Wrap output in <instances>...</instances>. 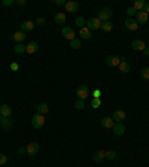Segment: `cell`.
Listing matches in <instances>:
<instances>
[{
	"label": "cell",
	"instance_id": "cell-9",
	"mask_svg": "<svg viewBox=\"0 0 149 167\" xmlns=\"http://www.w3.org/2000/svg\"><path fill=\"white\" fill-rule=\"evenodd\" d=\"M25 149H27V154L31 155V157H33V155H37V152H39V143H37V142H31V143L27 145Z\"/></svg>",
	"mask_w": 149,
	"mask_h": 167
},
{
	"label": "cell",
	"instance_id": "cell-10",
	"mask_svg": "<svg viewBox=\"0 0 149 167\" xmlns=\"http://www.w3.org/2000/svg\"><path fill=\"white\" fill-rule=\"evenodd\" d=\"M148 20H149V15L146 12H143V11H140V12L136 14V21H137V24H146Z\"/></svg>",
	"mask_w": 149,
	"mask_h": 167
},
{
	"label": "cell",
	"instance_id": "cell-3",
	"mask_svg": "<svg viewBox=\"0 0 149 167\" xmlns=\"http://www.w3.org/2000/svg\"><path fill=\"white\" fill-rule=\"evenodd\" d=\"M76 96H78V99L79 100H87V97L89 96V90L87 85H79L78 88H76Z\"/></svg>",
	"mask_w": 149,
	"mask_h": 167
},
{
	"label": "cell",
	"instance_id": "cell-22",
	"mask_svg": "<svg viewBox=\"0 0 149 167\" xmlns=\"http://www.w3.org/2000/svg\"><path fill=\"white\" fill-rule=\"evenodd\" d=\"M66 14H63V12H57L55 15H54V21L57 24H64L66 23Z\"/></svg>",
	"mask_w": 149,
	"mask_h": 167
},
{
	"label": "cell",
	"instance_id": "cell-14",
	"mask_svg": "<svg viewBox=\"0 0 149 167\" xmlns=\"http://www.w3.org/2000/svg\"><path fill=\"white\" fill-rule=\"evenodd\" d=\"M0 115L3 116V118H11V115H12V109L9 105H2L0 106Z\"/></svg>",
	"mask_w": 149,
	"mask_h": 167
},
{
	"label": "cell",
	"instance_id": "cell-20",
	"mask_svg": "<svg viewBox=\"0 0 149 167\" xmlns=\"http://www.w3.org/2000/svg\"><path fill=\"white\" fill-rule=\"evenodd\" d=\"M118 67H119V72H122V73H128V72H130V64L125 61L124 57L121 58V63H119Z\"/></svg>",
	"mask_w": 149,
	"mask_h": 167
},
{
	"label": "cell",
	"instance_id": "cell-1",
	"mask_svg": "<svg viewBox=\"0 0 149 167\" xmlns=\"http://www.w3.org/2000/svg\"><path fill=\"white\" fill-rule=\"evenodd\" d=\"M112 15H113L112 9L103 8V9H100V11H98V14H97V18H98V20H100L102 23H104V21H109Z\"/></svg>",
	"mask_w": 149,
	"mask_h": 167
},
{
	"label": "cell",
	"instance_id": "cell-35",
	"mask_svg": "<svg viewBox=\"0 0 149 167\" xmlns=\"http://www.w3.org/2000/svg\"><path fill=\"white\" fill-rule=\"evenodd\" d=\"M7 163V157L5 154H0V166H5Z\"/></svg>",
	"mask_w": 149,
	"mask_h": 167
},
{
	"label": "cell",
	"instance_id": "cell-4",
	"mask_svg": "<svg viewBox=\"0 0 149 167\" xmlns=\"http://www.w3.org/2000/svg\"><path fill=\"white\" fill-rule=\"evenodd\" d=\"M100 25H102V21L97 18V16H93V18H89L87 20V29L88 30H98L100 29Z\"/></svg>",
	"mask_w": 149,
	"mask_h": 167
},
{
	"label": "cell",
	"instance_id": "cell-16",
	"mask_svg": "<svg viewBox=\"0 0 149 167\" xmlns=\"http://www.w3.org/2000/svg\"><path fill=\"white\" fill-rule=\"evenodd\" d=\"M78 9H79L78 2H74V0H69V2H66V11L67 12H76Z\"/></svg>",
	"mask_w": 149,
	"mask_h": 167
},
{
	"label": "cell",
	"instance_id": "cell-45",
	"mask_svg": "<svg viewBox=\"0 0 149 167\" xmlns=\"http://www.w3.org/2000/svg\"><path fill=\"white\" fill-rule=\"evenodd\" d=\"M2 118H3V116H2V115H0V120H2Z\"/></svg>",
	"mask_w": 149,
	"mask_h": 167
},
{
	"label": "cell",
	"instance_id": "cell-37",
	"mask_svg": "<svg viewBox=\"0 0 149 167\" xmlns=\"http://www.w3.org/2000/svg\"><path fill=\"white\" fill-rule=\"evenodd\" d=\"M100 96H102V91L100 90H94L93 91V99H100Z\"/></svg>",
	"mask_w": 149,
	"mask_h": 167
},
{
	"label": "cell",
	"instance_id": "cell-19",
	"mask_svg": "<svg viewBox=\"0 0 149 167\" xmlns=\"http://www.w3.org/2000/svg\"><path fill=\"white\" fill-rule=\"evenodd\" d=\"M37 51H39V43L37 42H30V43H27V51H25L27 54H36Z\"/></svg>",
	"mask_w": 149,
	"mask_h": 167
},
{
	"label": "cell",
	"instance_id": "cell-34",
	"mask_svg": "<svg viewBox=\"0 0 149 167\" xmlns=\"http://www.w3.org/2000/svg\"><path fill=\"white\" fill-rule=\"evenodd\" d=\"M136 14H137V11H136L133 6H130V8L127 9V15L128 16H133V15H136Z\"/></svg>",
	"mask_w": 149,
	"mask_h": 167
},
{
	"label": "cell",
	"instance_id": "cell-11",
	"mask_svg": "<svg viewBox=\"0 0 149 167\" xmlns=\"http://www.w3.org/2000/svg\"><path fill=\"white\" fill-rule=\"evenodd\" d=\"M11 39L14 40V42H16V43H22L24 42V39H25V33L24 31H15L14 34L11 36Z\"/></svg>",
	"mask_w": 149,
	"mask_h": 167
},
{
	"label": "cell",
	"instance_id": "cell-31",
	"mask_svg": "<svg viewBox=\"0 0 149 167\" xmlns=\"http://www.w3.org/2000/svg\"><path fill=\"white\" fill-rule=\"evenodd\" d=\"M74 107H76V109H78V111H82V109H84V107H85V102H84V100H76V102H74Z\"/></svg>",
	"mask_w": 149,
	"mask_h": 167
},
{
	"label": "cell",
	"instance_id": "cell-26",
	"mask_svg": "<svg viewBox=\"0 0 149 167\" xmlns=\"http://www.w3.org/2000/svg\"><path fill=\"white\" fill-rule=\"evenodd\" d=\"M48 111H49V107H48V105H46V103H40V105L37 106V114H39V115L48 114Z\"/></svg>",
	"mask_w": 149,
	"mask_h": 167
},
{
	"label": "cell",
	"instance_id": "cell-12",
	"mask_svg": "<svg viewBox=\"0 0 149 167\" xmlns=\"http://www.w3.org/2000/svg\"><path fill=\"white\" fill-rule=\"evenodd\" d=\"M131 48H133L134 51H145L146 45H145V42H143V40L136 39V40H133V42H131Z\"/></svg>",
	"mask_w": 149,
	"mask_h": 167
},
{
	"label": "cell",
	"instance_id": "cell-25",
	"mask_svg": "<svg viewBox=\"0 0 149 167\" xmlns=\"http://www.w3.org/2000/svg\"><path fill=\"white\" fill-rule=\"evenodd\" d=\"M27 51V46L22 45V43H16L15 45V54H18V55H22V54H25Z\"/></svg>",
	"mask_w": 149,
	"mask_h": 167
},
{
	"label": "cell",
	"instance_id": "cell-23",
	"mask_svg": "<svg viewBox=\"0 0 149 167\" xmlns=\"http://www.w3.org/2000/svg\"><path fill=\"white\" fill-rule=\"evenodd\" d=\"M93 158H94V161H96V163H102V161H103V160L106 158V152H104V151H98V152H96Z\"/></svg>",
	"mask_w": 149,
	"mask_h": 167
},
{
	"label": "cell",
	"instance_id": "cell-42",
	"mask_svg": "<svg viewBox=\"0 0 149 167\" xmlns=\"http://www.w3.org/2000/svg\"><path fill=\"white\" fill-rule=\"evenodd\" d=\"M18 152H20V154H27V149H25V148H18Z\"/></svg>",
	"mask_w": 149,
	"mask_h": 167
},
{
	"label": "cell",
	"instance_id": "cell-41",
	"mask_svg": "<svg viewBox=\"0 0 149 167\" xmlns=\"http://www.w3.org/2000/svg\"><path fill=\"white\" fill-rule=\"evenodd\" d=\"M11 69H12V70H18V69H20L18 63H11Z\"/></svg>",
	"mask_w": 149,
	"mask_h": 167
},
{
	"label": "cell",
	"instance_id": "cell-28",
	"mask_svg": "<svg viewBox=\"0 0 149 167\" xmlns=\"http://www.w3.org/2000/svg\"><path fill=\"white\" fill-rule=\"evenodd\" d=\"M100 29H102L103 31H106V33H107V31H111L112 29H113V24H112L111 21H104V23H102Z\"/></svg>",
	"mask_w": 149,
	"mask_h": 167
},
{
	"label": "cell",
	"instance_id": "cell-18",
	"mask_svg": "<svg viewBox=\"0 0 149 167\" xmlns=\"http://www.w3.org/2000/svg\"><path fill=\"white\" fill-rule=\"evenodd\" d=\"M34 25H36L34 21H24V23L21 24V31H24V33H25V31H31L34 29Z\"/></svg>",
	"mask_w": 149,
	"mask_h": 167
},
{
	"label": "cell",
	"instance_id": "cell-13",
	"mask_svg": "<svg viewBox=\"0 0 149 167\" xmlns=\"http://www.w3.org/2000/svg\"><path fill=\"white\" fill-rule=\"evenodd\" d=\"M100 124H102V127H103V129H112V127L115 125V121L112 120L111 116H104V118H102Z\"/></svg>",
	"mask_w": 149,
	"mask_h": 167
},
{
	"label": "cell",
	"instance_id": "cell-30",
	"mask_svg": "<svg viewBox=\"0 0 149 167\" xmlns=\"http://www.w3.org/2000/svg\"><path fill=\"white\" fill-rule=\"evenodd\" d=\"M140 76L142 79H145V81H149V67H143L140 70Z\"/></svg>",
	"mask_w": 149,
	"mask_h": 167
},
{
	"label": "cell",
	"instance_id": "cell-17",
	"mask_svg": "<svg viewBox=\"0 0 149 167\" xmlns=\"http://www.w3.org/2000/svg\"><path fill=\"white\" fill-rule=\"evenodd\" d=\"M12 125H14V122H12L11 118H2V120H0V127L3 130H11Z\"/></svg>",
	"mask_w": 149,
	"mask_h": 167
},
{
	"label": "cell",
	"instance_id": "cell-21",
	"mask_svg": "<svg viewBox=\"0 0 149 167\" xmlns=\"http://www.w3.org/2000/svg\"><path fill=\"white\" fill-rule=\"evenodd\" d=\"M79 36H81V39H84V40H88V39L93 38L91 30H88L87 27H84V29H81V30H79Z\"/></svg>",
	"mask_w": 149,
	"mask_h": 167
},
{
	"label": "cell",
	"instance_id": "cell-44",
	"mask_svg": "<svg viewBox=\"0 0 149 167\" xmlns=\"http://www.w3.org/2000/svg\"><path fill=\"white\" fill-rule=\"evenodd\" d=\"M143 52H145V55H149V48H145V51H143Z\"/></svg>",
	"mask_w": 149,
	"mask_h": 167
},
{
	"label": "cell",
	"instance_id": "cell-8",
	"mask_svg": "<svg viewBox=\"0 0 149 167\" xmlns=\"http://www.w3.org/2000/svg\"><path fill=\"white\" fill-rule=\"evenodd\" d=\"M112 131H113L115 136H122L125 133V127H124L122 122H115V125L112 127Z\"/></svg>",
	"mask_w": 149,
	"mask_h": 167
},
{
	"label": "cell",
	"instance_id": "cell-40",
	"mask_svg": "<svg viewBox=\"0 0 149 167\" xmlns=\"http://www.w3.org/2000/svg\"><path fill=\"white\" fill-rule=\"evenodd\" d=\"M57 6H66V0H55Z\"/></svg>",
	"mask_w": 149,
	"mask_h": 167
},
{
	"label": "cell",
	"instance_id": "cell-6",
	"mask_svg": "<svg viewBox=\"0 0 149 167\" xmlns=\"http://www.w3.org/2000/svg\"><path fill=\"white\" fill-rule=\"evenodd\" d=\"M61 34H63V38L67 39L69 42L72 40V39H74V30L72 29V27H63V30H61Z\"/></svg>",
	"mask_w": 149,
	"mask_h": 167
},
{
	"label": "cell",
	"instance_id": "cell-39",
	"mask_svg": "<svg viewBox=\"0 0 149 167\" xmlns=\"http://www.w3.org/2000/svg\"><path fill=\"white\" fill-rule=\"evenodd\" d=\"M15 5H18V6H24V5H27V2H25V0H15Z\"/></svg>",
	"mask_w": 149,
	"mask_h": 167
},
{
	"label": "cell",
	"instance_id": "cell-43",
	"mask_svg": "<svg viewBox=\"0 0 149 167\" xmlns=\"http://www.w3.org/2000/svg\"><path fill=\"white\" fill-rule=\"evenodd\" d=\"M143 12H146V14L149 15V3H146V5H145V8H143Z\"/></svg>",
	"mask_w": 149,
	"mask_h": 167
},
{
	"label": "cell",
	"instance_id": "cell-38",
	"mask_svg": "<svg viewBox=\"0 0 149 167\" xmlns=\"http://www.w3.org/2000/svg\"><path fill=\"white\" fill-rule=\"evenodd\" d=\"M2 5L3 6H11V5H15V0H3Z\"/></svg>",
	"mask_w": 149,
	"mask_h": 167
},
{
	"label": "cell",
	"instance_id": "cell-27",
	"mask_svg": "<svg viewBox=\"0 0 149 167\" xmlns=\"http://www.w3.org/2000/svg\"><path fill=\"white\" fill-rule=\"evenodd\" d=\"M74 25L79 27V29H84V27H87V21H85L82 16H78V18L74 20Z\"/></svg>",
	"mask_w": 149,
	"mask_h": 167
},
{
	"label": "cell",
	"instance_id": "cell-7",
	"mask_svg": "<svg viewBox=\"0 0 149 167\" xmlns=\"http://www.w3.org/2000/svg\"><path fill=\"white\" fill-rule=\"evenodd\" d=\"M124 25H125L127 30H131V31H136L137 29H139V24H137V21H136V20H133V18H127L125 21H124Z\"/></svg>",
	"mask_w": 149,
	"mask_h": 167
},
{
	"label": "cell",
	"instance_id": "cell-32",
	"mask_svg": "<svg viewBox=\"0 0 149 167\" xmlns=\"http://www.w3.org/2000/svg\"><path fill=\"white\" fill-rule=\"evenodd\" d=\"M102 106V100L100 99H93L91 100V107H94V109H97V107Z\"/></svg>",
	"mask_w": 149,
	"mask_h": 167
},
{
	"label": "cell",
	"instance_id": "cell-24",
	"mask_svg": "<svg viewBox=\"0 0 149 167\" xmlns=\"http://www.w3.org/2000/svg\"><path fill=\"white\" fill-rule=\"evenodd\" d=\"M145 5H146V2L145 0H136L133 5V8L137 11V12H140V11H143V8H145Z\"/></svg>",
	"mask_w": 149,
	"mask_h": 167
},
{
	"label": "cell",
	"instance_id": "cell-36",
	"mask_svg": "<svg viewBox=\"0 0 149 167\" xmlns=\"http://www.w3.org/2000/svg\"><path fill=\"white\" fill-rule=\"evenodd\" d=\"M34 24H36V25H43V24H45V18H43V16H37L36 21H34Z\"/></svg>",
	"mask_w": 149,
	"mask_h": 167
},
{
	"label": "cell",
	"instance_id": "cell-33",
	"mask_svg": "<svg viewBox=\"0 0 149 167\" xmlns=\"http://www.w3.org/2000/svg\"><path fill=\"white\" fill-rule=\"evenodd\" d=\"M106 158L107 160H115L116 158V152L111 149V151H106Z\"/></svg>",
	"mask_w": 149,
	"mask_h": 167
},
{
	"label": "cell",
	"instance_id": "cell-29",
	"mask_svg": "<svg viewBox=\"0 0 149 167\" xmlns=\"http://www.w3.org/2000/svg\"><path fill=\"white\" fill-rule=\"evenodd\" d=\"M81 40H79V39H72V40H70V48H73V49H79V48H81Z\"/></svg>",
	"mask_w": 149,
	"mask_h": 167
},
{
	"label": "cell",
	"instance_id": "cell-2",
	"mask_svg": "<svg viewBox=\"0 0 149 167\" xmlns=\"http://www.w3.org/2000/svg\"><path fill=\"white\" fill-rule=\"evenodd\" d=\"M31 125H33V129L40 130L45 125V116H43V115L36 114L33 118H31Z\"/></svg>",
	"mask_w": 149,
	"mask_h": 167
},
{
	"label": "cell",
	"instance_id": "cell-5",
	"mask_svg": "<svg viewBox=\"0 0 149 167\" xmlns=\"http://www.w3.org/2000/svg\"><path fill=\"white\" fill-rule=\"evenodd\" d=\"M119 63H121V57H116V55H109L106 57V64L109 67H118Z\"/></svg>",
	"mask_w": 149,
	"mask_h": 167
},
{
	"label": "cell",
	"instance_id": "cell-15",
	"mask_svg": "<svg viewBox=\"0 0 149 167\" xmlns=\"http://www.w3.org/2000/svg\"><path fill=\"white\" fill-rule=\"evenodd\" d=\"M112 120L115 122H122L125 120V112L124 111H115L113 115H112Z\"/></svg>",
	"mask_w": 149,
	"mask_h": 167
}]
</instances>
